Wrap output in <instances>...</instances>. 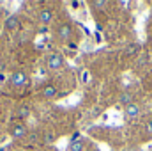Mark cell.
<instances>
[{
	"label": "cell",
	"instance_id": "8fae6325",
	"mask_svg": "<svg viewBox=\"0 0 152 151\" xmlns=\"http://www.w3.org/2000/svg\"><path fill=\"white\" fill-rule=\"evenodd\" d=\"M92 5H94L96 9H104V7L108 5V2H106V0H96V2H92Z\"/></svg>",
	"mask_w": 152,
	"mask_h": 151
},
{
	"label": "cell",
	"instance_id": "7c38bea8",
	"mask_svg": "<svg viewBox=\"0 0 152 151\" xmlns=\"http://www.w3.org/2000/svg\"><path fill=\"white\" fill-rule=\"evenodd\" d=\"M138 50H140V44H129V46L126 48V52H127L129 55H134Z\"/></svg>",
	"mask_w": 152,
	"mask_h": 151
},
{
	"label": "cell",
	"instance_id": "44dd1931",
	"mask_svg": "<svg viewBox=\"0 0 152 151\" xmlns=\"http://www.w3.org/2000/svg\"><path fill=\"white\" fill-rule=\"evenodd\" d=\"M142 151H145V150H142Z\"/></svg>",
	"mask_w": 152,
	"mask_h": 151
},
{
	"label": "cell",
	"instance_id": "9a60e30c",
	"mask_svg": "<svg viewBox=\"0 0 152 151\" xmlns=\"http://www.w3.org/2000/svg\"><path fill=\"white\" fill-rule=\"evenodd\" d=\"M76 141H80V132H75L71 137V142H76Z\"/></svg>",
	"mask_w": 152,
	"mask_h": 151
},
{
	"label": "cell",
	"instance_id": "30bf717a",
	"mask_svg": "<svg viewBox=\"0 0 152 151\" xmlns=\"http://www.w3.org/2000/svg\"><path fill=\"white\" fill-rule=\"evenodd\" d=\"M83 148H85V142L80 139V141H76V142H69L67 151H83Z\"/></svg>",
	"mask_w": 152,
	"mask_h": 151
},
{
	"label": "cell",
	"instance_id": "8992f818",
	"mask_svg": "<svg viewBox=\"0 0 152 151\" xmlns=\"http://www.w3.org/2000/svg\"><path fill=\"white\" fill-rule=\"evenodd\" d=\"M71 34H73L71 23H64V25H60V29H58V39H60V41H69Z\"/></svg>",
	"mask_w": 152,
	"mask_h": 151
},
{
	"label": "cell",
	"instance_id": "ac0fdd59",
	"mask_svg": "<svg viewBox=\"0 0 152 151\" xmlns=\"http://www.w3.org/2000/svg\"><path fill=\"white\" fill-rule=\"evenodd\" d=\"M71 7H75V9H76V7H80V2H76V0H75V2H71Z\"/></svg>",
	"mask_w": 152,
	"mask_h": 151
},
{
	"label": "cell",
	"instance_id": "3957f363",
	"mask_svg": "<svg viewBox=\"0 0 152 151\" xmlns=\"http://www.w3.org/2000/svg\"><path fill=\"white\" fill-rule=\"evenodd\" d=\"M25 135H27V126L25 124H21V123L12 124V128H11V137L12 139H21Z\"/></svg>",
	"mask_w": 152,
	"mask_h": 151
},
{
	"label": "cell",
	"instance_id": "e0dca14e",
	"mask_svg": "<svg viewBox=\"0 0 152 151\" xmlns=\"http://www.w3.org/2000/svg\"><path fill=\"white\" fill-rule=\"evenodd\" d=\"M81 78H83V82H88V73L83 71V73H81Z\"/></svg>",
	"mask_w": 152,
	"mask_h": 151
},
{
	"label": "cell",
	"instance_id": "d6986e66",
	"mask_svg": "<svg viewBox=\"0 0 152 151\" xmlns=\"http://www.w3.org/2000/svg\"><path fill=\"white\" fill-rule=\"evenodd\" d=\"M4 82H5V75H4V73H0V84H4Z\"/></svg>",
	"mask_w": 152,
	"mask_h": 151
},
{
	"label": "cell",
	"instance_id": "ffe728a7",
	"mask_svg": "<svg viewBox=\"0 0 152 151\" xmlns=\"http://www.w3.org/2000/svg\"><path fill=\"white\" fill-rule=\"evenodd\" d=\"M2 68H4V66H2V62H0V70H2Z\"/></svg>",
	"mask_w": 152,
	"mask_h": 151
},
{
	"label": "cell",
	"instance_id": "9c48e42d",
	"mask_svg": "<svg viewBox=\"0 0 152 151\" xmlns=\"http://www.w3.org/2000/svg\"><path fill=\"white\" fill-rule=\"evenodd\" d=\"M118 101H120V105L127 107V105H131V103H133V94H131V93H122V94H120V98H118Z\"/></svg>",
	"mask_w": 152,
	"mask_h": 151
},
{
	"label": "cell",
	"instance_id": "6da1fadb",
	"mask_svg": "<svg viewBox=\"0 0 152 151\" xmlns=\"http://www.w3.org/2000/svg\"><path fill=\"white\" fill-rule=\"evenodd\" d=\"M9 82L12 84V87H23V85H27L28 76H27V73H23V71H14L12 75L9 76Z\"/></svg>",
	"mask_w": 152,
	"mask_h": 151
},
{
	"label": "cell",
	"instance_id": "5b68a950",
	"mask_svg": "<svg viewBox=\"0 0 152 151\" xmlns=\"http://www.w3.org/2000/svg\"><path fill=\"white\" fill-rule=\"evenodd\" d=\"M138 115H140V105H136V103H131L124 109V117L126 119H134Z\"/></svg>",
	"mask_w": 152,
	"mask_h": 151
},
{
	"label": "cell",
	"instance_id": "277c9868",
	"mask_svg": "<svg viewBox=\"0 0 152 151\" xmlns=\"http://www.w3.org/2000/svg\"><path fill=\"white\" fill-rule=\"evenodd\" d=\"M51 20H53V11L51 9H41L39 11V21L44 25V27H48L50 23H51Z\"/></svg>",
	"mask_w": 152,
	"mask_h": 151
},
{
	"label": "cell",
	"instance_id": "5bb4252c",
	"mask_svg": "<svg viewBox=\"0 0 152 151\" xmlns=\"http://www.w3.org/2000/svg\"><path fill=\"white\" fill-rule=\"evenodd\" d=\"M118 5H120L122 9H127V7H131V2H127V0H120Z\"/></svg>",
	"mask_w": 152,
	"mask_h": 151
},
{
	"label": "cell",
	"instance_id": "7a4b0ae2",
	"mask_svg": "<svg viewBox=\"0 0 152 151\" xmlns=\"http://www.w3.org/2000/svg\"><path fill=\"white\" fill-rule=\"evenodd\" d=\"M46 66H48V70H60L64 66V57L60 53H53L46 59Z\"/></svg>",
	"mask_w": 152,
	"mask_h": 151
},
{
	"label": "cell",
	"instance_id": "2e32d148",
	"mask_svg": "<svg viewBox=\"0 0 152 151\" xmlns=\"http://www.w3.org/2000/svg\"><path fill=\"white\" fill-rule=\"evenodd\" d=\"M145 130H147V133H149V135H152V121H149V123H147Z\"/></svg>",
	"mask_w": 152,
	"mask_h": 151
},
{
	"label": "cell",
	"instance_id": "52a82bcc",
	"mask_svg": "<svg viewBox=\"0 0 152 151\" xmlns=\"http://www.w3.org/2000/svg\"><path fill=\"white\" fill-rule=\"evenodd\" d=\"M5 29L7 30H16L18 29V25H20V20H18V16H9L7 20H5Z\"/></svg>",
	"mask_w": 152,
	"mask_h": 151
},
{
	"label": "cell",
	"instance_id": "4fadbf2b",
	"mask_svg": "<svg viewBox=\"0 0 152 151\" xmlns=\"http://www.w3.org/2000/svg\"><path fill=\"white\" fill-rule=\"evenodd\" d=\"M18 114H20V117L21 119H25V117H28V107H20V110H18Z\"/></svg>",
	"mask_w": 152,
	"mask_h": 151
},
{
	"label": "cell",
	"instance_id": "ba28073f",
	"mask_svg": "<svg viewBox=\"0 0 152 151\" xmlns=\"http://www.w3.org/2000/svg\"><path fill=\"white\" fill-rule=\"evenodd\" d=\"M57 94H58V91H57L55 85H44L42 87V96L44 98H55Z\"/></svg>",
	"mask_w": 152,
	"mask_h": 151
}]
</instances>
